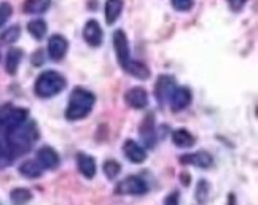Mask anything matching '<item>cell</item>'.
<instances>
[{
	"label": "cell",
	"mask_w": 258,
	"mask_h": 205,
	"mask_svg": "<svg viewBox=\"0 0 258 205\" xmlns=\"http://www.w3.org/2000/svg\"><path fill=\"white\" fill-rule=\"evenodd\" d=\"M38 139V129L35 121H26L18 128L7 131V153L10 158H16L19 154H24L32 148V145Z\"/></svg>",
	"instance_id": "cell-1"
},
{
	"label": "cell",
	"mask_w": 258,
	"mask_h": 205,
	"mask_svg": "<svg viewBox=\"0 0 258 205\" xmlns=\"http://www.w3.org/2000/svg\"><path fill=\"white\" fill-rule=\"evenodd\" d=\"M96 102V97L91 91L85 87H75L69 99V105L66 109V118L69 121H80L91 113Z\"/></svg>",
	"instance_id": "cell-2"
},
{
	"label": "cell",
	"mask_w": 258,
	"mask_h": 205,
	"mask_svg": "<svg viewBox=\"0 0 258 205\" xmlns=\"http://www.w3.org/2000/svg\"><path fill=\"white\" fill-rule=\"evenodd\" d=\"M66 86L67 81L61 73L54 70H46L38 75L34 91L42 99H49V97H54L59 92H62L66 89Z\"/></svg>",
	"instance_id": "cell-3"
},
{
	"label": "cell",
	"mask_w": 258,
	"mask_h": 205,
	"mask_svg": "<svg viewBox=\"0 0 258 205\" xmlns=\"http://www.w3.org/2000/svg\"><path fill=\"white\" fill-rule=\"evenodd\" d=\"M29 118V110L26 109H16L12 104L0 105V128L5 131H12L18 126H21Z\"/></svg>",
	"instance_id": "cell-4"
},
{
	"label": "cell",
	"mask_w": 258,
	"mask_h": 205,
	"mask_svg": "<svg viewBox=\"0 0 258 205\" xmlns=\"http://www.w3.org/2000/svg\"><path fill=\"white\" fill-rule=\"evenodd\" d=\"M147 191V183L141 177H136V175H131L126 180L120 181L115 188V194H120V196H142Z\"/></svg>",
	"instance_id": "cell-5"
},
{
	"label": "cell",
	"mask_w": 258,
	"mask_h": 205,
	"mask_svg": "<svg viewBox=\"0 0 258 205\" xmlns=\"http://www.w3.org/2000/svg\"><path fill=\"white\" fill-rule=\"evenodd\" d=\"M175 78L172 75H160L155 83V97L158 104H164L166 100H169L171 94L175 89Z\"/></svg>",
	"instance_id": "cell-6"
},
{
	"label": "cell",
	"mask_w": 258,
	"mask_h": 205,
	"mask_svg": "<svg viewBox=\"0 0 258 205\" xmlns=\"http://www.w3.org/2000/svg\"><path fill=\"white\" fill-rule=\"evenodd\" d=\"M69 51V42L64 35L54 34L48 40V54L53 61H62Z\"/></svg>",
	"instance_id": "cell-7"
},
{
	"label": "cell",
	"mask_w": 258,
	"mask_h": 205,
	"mask_svg": "<svg viewBox=\"0 0 258 205\" xmlns=\"http://www.w3.org/2000/svg\"><path fill=\"white\" fill-rule=\"evenodd\" d=\"M83 38H85V42L93 48H97L102 45L104 32L101 29V24H99L96 19H89V21H86V24L83 27Z\"/></svg>",
	"instance_id": "cell-8"
},
{
	"label": "cell",
	"mask_w": 258,
	"mask_h": 205,
	"mask_svg": "<svg viewBox=\"0 0 258 205\" xmlns=\"http://www.w3.org/2000/svg\"><path fill=\"white\" fill-rule=\"evenodd\" d=\"M113 48H115V54H116L118 64H120V67H123L129 59H131V56H129L127 37H126V34L121 31V29H118V31L113 32Z\"/></svg>",
	"instance_id": "cell-9"
},
{
	"label": "cell",
	"mask_w": 258,
	"mask_h": 205,
	"mask_svg": "<svg viewBox=\"0 0 258 205\" xmlns=\"http://www.w3.org/2000/svg\"><path fill=\"white\" fill-rule=\"evenodd\" d=\"M191 91L188 89L186 86H177L174 92L169 97V102H171V109L172 112H182L185 110L188 105L191 104Z\"/></svg>",
	"instance_id": "cell-10"
},
{
	"label": "cell",
	"mask_w": 258,
	"mask_h": 205,
	"mask_svg": "<svg viewBox=\"0 0 258 205\" xmlns=\"http://www.w3.org/2000/svg\"><path fill=\"white\" fill-rule=\"evenodd\" d=\"M124 102L131 107V109H136V110H142L147 107L148 104V94L144 87L141 86H136V87H131L126 94H124Z\"/></svg>",
	"instance_id": "cell-11"
},
{
	"label": "cell",
	"mask_w": 258,
	"mask_h": 205,
	"mask_svg": "<svg viewBox=\"0 0 258 205\" xmlns=\"http://www.w3.org/2000/svg\"><path fill=\"white\" fill-rule=\"evenodd\" d=\"M37 162L42 165V169L53 170L59 165V154L54 148L45 145L37 151Z\"/></svg>",
	"instance_id": "cell-12"
},
{
	"label": "cell",
	"mask_w": 258,
	"mask_h": 205,
	"mask_svg": "<svg viewBox=\"0 0 258 205\" xmlns=\"http://www.w3.org/2000/svg\"><path fill=\"white\" fill-rule=\"evenodd\" d=\"M180 161L182 164H190L195 165V167H200V169H209L211 165L214 164L212 156L207 153V151H198V153H191V154H183L180 156Z\"/></svg>",
	"instance_id": "cell-13"
},
{
	"label": "cell",
	"mask_w": 258,
	"mask_h": 205,
	"mask_svg": "<svg viewBox=\"0 0 258 205\" xmlns=\"http://www.w3.org/2000/svg\"><path fill=\"white\" fill-rule=\"evenodd\" d=\"M123 151L126 154V158L134 164H142L147 159V151L137 142L131 139H127L123 143Z\"/></svg>",
	"instance_id": "cell-14"
},
{
	"label": "cell",
	"mask_w": 258,
	"mask_h": 205,
	"mask_svg": "<svg viewBox=\"0 0 258 205\" xmlns=\"http://www.w3.org/2000/svg\"><path fill=\"white\" fill-rule=\"evenodd\" d=\"M77 167L78 170H80V173L83 175L85 178L88 180H91L94 178V175H96V161L93 156H89L86 153H78L77 154Z\"/></svg>",
	"instance_id": "cell-15"
},
{
	"label": "cell",
	"mask_w": 258,
	"mask_h": 205,
	"mask_svg": "<svg viewBox=\"0 0 258 205\" xmlns=\"http://www.w3.org/2000/svg\"><path fill=\"white\" fill-rule=\"evenodd\" d=\"M121 68H123L126 73H129V75L134 76V78H137V80H148V78H150V75H152L150 68H148L144 62L133 61V59H129Z\"/></svg>",
	"instance_id": "cell-16"
},
{
	"label": "cell",
	"mask_w": 258,
	"mask_h": 205,
	"mask_svg": "<svg viewBox=\"0 0 258 205\" xmlns=\"http://www.w3.org/2000/svg\"><path fill=\"white\" fill-rule=\"evenodd\" d=\"M141 137L147 146L155 145L156 139H155V116H153V113L147 115L144 123L141 124Z\"/></svg>",
	"instance_id": "cell-17"
},
{
	"label": "cell",
	"mask_w": 258,
	"mask_h": 205,
	"mask_svg": "<svg viewBox=\"0 0 258 205\" xmlns=\"http://www.w3.org/2000/svg\"><path fill=\"white\" fill-rule=\"evenodd\" d=\"M23 61V50L21 48H10L7 53V61H5V70L8 75H16L18 67Z\"/></svg>",
	"instance_id": "cell-18"
},
{
	"label": "cell",
	"mask_w": 258,
	"mask_h": 205,
	"mask_svg": "<svg viewBox=\"0 0 258 205\" xmlns=\"http://www.w3.org/2000/svg\"><path fill=\"white\" fill-rule=\"evenodd\" d=\"M123 0H107L105 2V23L108 26L116 23V19L123 12Z\"/></svg>",
	"instance_id": "cell-19"
},
{
	"label": "cell",
	"mask_w": 258,
	"mask_h": 205,
	"mask_svg": "<svg viewBox=\"0 0 258 205\" xmlns=\"http://www.w3.org/2000/svg\"><path fill=\"white\" fill-rule=\"evenodd\" d=\"M19 173H21L23 177H26V178H32L34 180V178H40L42 177L43 169L37 161L29 159V161H24L21 165H19Z\"/></svg>",
	"instance_id": "cell-20"
},
{
	"label": "cell",
	"mask_w": 258,
	"mask_h": 205,
	"mask_svg": "<svg viewBox=\"0 0 258 205\" xmlns=\"http://www.w3.org/2000/svg\"><path fill=\"white\" fill-rule=\"evenodd\" d=\"M172 142L178 148H191L196 143V139L186 129H177L172 132Z\"/></svg>",
	"instance_id": "cell-21"
},
{
	"label": "cell",
	"mask_w": 258,
	"mask_h": 205,
	"mask_svg": "<svg viewBox=\"0 0 258 205\" xmlns=\"http://www.w3.org/2000/svg\"><path fill=\"white\" fill-rule=\"evenodd\" d=\"M51 5V0H26L23 10L27 15H43Z\"/></svg>",
	"instance_id": "cell-22"
},
{
	"label": "cell",
	"mask_w": 258,
	"mask_h": 205,
	"mask_svg": "<svg viewBox=\"0 0 258 205\" xmlns=\"http://www.w3.org/2000/svg\"><path fill=\"white\" fill-rule=\"evenodd\" d=\"M27 31L35 40H43L48 31V26L43 19H32V21H29L27 24Z\"/></svg>",
	"instance_id": "cell-23"
},
{
	"label": "cell",
	"mask_w": 258,
	"mask_h": 205,
	"mask_svg": "<svg viewBox=\"0 0 258 205\" xmlns=\"http://www.w3.org/2000/svg\"><path fill=\"white\" fill-rule=\"evenodd\" d=\"M32 199V192L26 189V188H16L10 194V200L13 205H26L27 202H31Z\"/></svg>",
	"instance_id": "cell-24"
},
{
	"label": "cell",
	"mask_w": 258,
	"mask_h": 205,
	"mask_svg": "<svg viewBox=\"0 0 258 205\" xmlns=\"http://www.w3.org/2000/svg\"><path fill=\"white\" fill-rule=\"evenodd\" d=\"M120 172H121V165H120V162H116L115 159H107L104 162V173H105V177L108 180L116 178L118 175H120Z\"/></svg>",
	"instance_id": "cell-25"
},
{
	"label": "cell",
	"mask_w": 258,
	"mask_h": 205,
	"mask_svg": "<svg viewBox=\"0 0 258 205\" xmlns=\"http://www.w3.org/2000/svg\"><path fill=\"white\" fill-rule=\"evenodd\" d=\"M19 37H21V27H19V26H12V27H8L2 35H0V42H4V43H15Z\"/></svg>",
	"instance_id": "cell-26"
},
{
	"label": "cell",
	"mask_w": 258,
	"mask_h": 205,
	"mask_svg": "<svg viewBox=\"0 0 258 205\" xmlns=\"http://www.w3.org/2000/svg\"><path fill=\"white\" fill-rule=\"evenodd\" d=\"M207 197H209V183L206 180H200L198 188H196V199L201 203H204L207 200Z\"/></svg>",
	"instance_id": "cell-27"
},
{
	"label": "cell",
	"mask_w": 258,
	"mask_h": 205,
	"mask_svg": "<svg viewBox=\"0 0 258 205\" xmlns=\"http://www.w3.org/2000/svg\"><path fill=\"white\" fill-rule=\"evenodd\" d=\"M12 15H13V7H12V4H8V2H2V4H0V27H2L8 21Z\"/></svg>",
	"instance_id": "cell-28"
},
{
	"label": "cell",
	"mask_w": 258,
	"mask_h": 205,
	"mask_svg": "<svg viewBox=\"0 0 258 205\" xmlns=\"http://www.w3.org/2000/svg\"><path fill=\"white\" fill-rule=\"evenodd\" d=\"M171 2L177 12H188L193 7V0H171Z\"/></svg>",
	"instance_id": "cell-29"
},
{
	"label": "cell",
	"mask_w": 258,
	"mask_h": 205,
	"mask_svg": "<svg viewBox=\"0 0 258 205\" xmlns=\"http://www.w3.org/2000/svg\"><path fill=\"white\" fill-rule=\"evenodd\" d=\"M247 4V0H228V5H230L231 8V12H241V10L245 7Z\"/></svg>",
	"instance_id": "cell-30"
},
{
	"label": "cell",
	"mask_w": 258,
	"mask_h": 205,
	"mask_svg": "<svg viewBox=\"0 0 258 205\" xmlns=\"http://www.w3.org/2000/svg\"><path fill=\"white\" fill-rule=\"evenodd\" d=\"M178 199H180L178 191H172L169 196L164 199V205H178Z\"/></svg>",
	"instance_id": "cell-31"
},
{
	"label": "cell",
	"mask_w": 258,
	"mask_h": 205,
	"mask_svg": "<svg viewBox=\"0 0 258 205\" xmlns=\"http://www.w3.org/2000/svg\"><path fill=\"white\" fill-rule=\"evenodd\" d=\"M43 50H38V51H35V54L32 56V64L34 65H42L43 64Z\"/></svg>",
	"instance_id": "cell-32"
},
{
	"label": "cell",
	"mask_w": 258,
	"mask_h": 205,
	"mask_svg": "<svg viewBox=\"0 0 258 205\" xmlns=\"http://www.w3.org/2000/svg\"><path fill=\"white\" fill-rule=\"evenodd\" d=\"M182 184H183V186H188V184H190V175H188V173H182Z\"/></svg>",
	"instance_id": "cell-33"
},
{
	"label": "cell",
	"mask_w": 258,
	"mask_h": 205,
	"mask_svg": "<svg viewBox=\"0 0 258 205\" xmlns=\"http://www.w3.org/2000/svg\"><path fill=\"white\" fill-rule=\"evenodd\" d=\"M0 154H7V156H8L7 150L4 148V145H2V140H0ZM10 159H12V158H10Z\"/></svg>",
	"instance_id": "cell-34"
}]
</instances>
